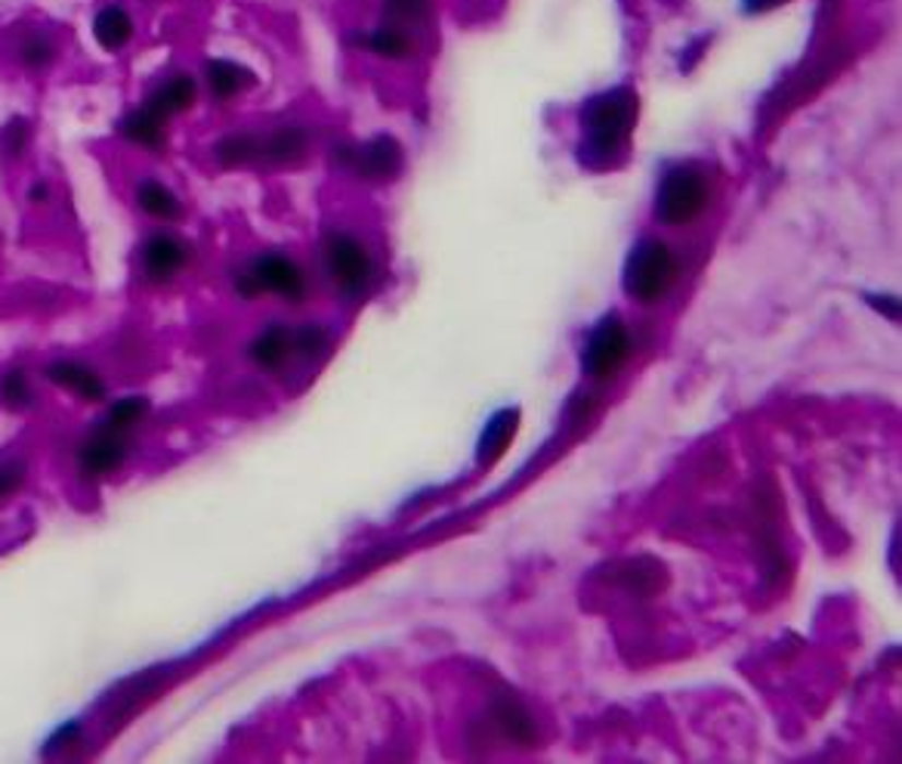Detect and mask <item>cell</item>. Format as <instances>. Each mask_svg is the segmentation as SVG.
Listing matches in <instances>:
<instances>
[{
  "label": "cell",
  "mask_w": 902,
  "mask_h": 764,
  "mask_svg": "<svg viewBox=\"0 0 902 764\" xmlns=\"http://www.w3.org/2000/svg\"><path fill=\"white\" fill-rule=\"evenodd\" d=\"M37 405L35 384L25 365H10L0 372V409L10 415H28Z\"/></svg>",
  "instance_id": "44dd1931"
},
{
  "label": "cell",
  "mask_w": 902,
  "mask_h": 764,
  "mask_svg": "<svg viewBox=\"0 0 902 764\" xmlns=\"http://www.w3.org/2000/svg\"><path fill=\"white\" fill-rule=\"evenodd\" d=\"M491 721H495V728L501 730V737H507V740L517 743V747H532L535 737H538L532 715H529L523 703L513 700V696H498V700L491 703Z\"/></svg>",
  "instance_id": "d6986e66"
},
{
  "label": "cell",
  "mask_w": 902,
  "mask_h": 764,
  "mask_svg": "<svg viewBox=\"0 0 902 764\" xmlns=\"http://www.w3.org/2000/svg\"><path fill=\"white\" fill-rule=\"evenodd\" d=\"M118 133L130 146L143 149V152H164L170 143V121L158 118L152 109H145L143 103L137 109H130L118 121Z\"/></svg>",
  "instance_id": "4fadbf2b"
},
{
  "label": "cell",
  "mask_w": 902,
  "mask_h": 764,
  "mask_svg": "<svg viewBox=\"0 0 902 764\" xmlns=\"http://www.w3.org/2000/svg\"><path fill=\"white\" fill-rule=\"evenodd\" d=\"M44 381L69 393L84 405H106L111 400L109 381L106 375L96 368V365L84 363V360H74V356H59L44 365Z\"/></svg>",
  "instance_id": "9c48e42d"
},
{
  "label": "cell",
  "mask_w": 902,
  "mask_h": 764,
  "mask_svg": "<svg viewBox=\"0 0 902 764\" xmlns=\"http://www.w3.org/2000/svg\"><path fill=\"white\" fill-rule=\"evenodd\" d=\"M192 260V245L174 230H152L137 248V273L152 289L174 285Z\"/></svg>",
  "instance_id": "8992f818"
},
{
  "label": "cell",
  "mask_w": 902,
  "mask_h": 764,
  "mask_svg": "<svg viewBox=\"0 0 902 764\" xmlns=\"http://www.w3.org/2000/svg\"><path fill=\"white\" fill-rule=\"evenodd\" d=\"M868 304L878 309V313H887V319H893V322L900 319V304H897V297H885V301H878V297L871 294V297H868Z\"/></svg>",
  "instance_id": "f546056e"
},
{
  "label": "cell",
  "mask_w": 902,
  "mask_h": 764,
  "mask_svg": "<svg viewBox=\"0 0 902 764\" xmlns=\"http://www.w3.org/2000/svg\"><path fill=\"white\" fill-rule=\"evenodd\" d=\"M309 143L312 137L304 125H282L260 137V162L272 167H294L309 155Z\"/></svg>",
  "instance_id": "5bb4252c"
},
{
  "label": "cell",
  "mask_w": 902,
  "mask_h": 764,
  "mask_svg": "<svg viewBox=\"0 0 902 764\" xmlns=\"http://www.w3.org/2000/svg\"><path fill=\"white\" fill-rule=\"evenodd\" d=\"M204 84H207V93L217 99V103H233L238 96L251 91L257 84L251 69L238 66L233 59H207L204 66Z\"/></svg>",
  "instance_id": "9a60e30c"
},
{
  "label": "cell",
  "mask_w": 902,
  "mask_h": 764,
  "mask_svg": "<svg viewBox=\"0 0 902 764\" xmlns=\"http://www.w3.org/2000/svg\"><path fill=\"white\" fill-rule=\"evenodd\" d=\"M133 204L140 208V214L155 223H180L186 214L182 199L174 192V186H167L158 177H140L133 183Z\"/></svg>",
  "instance_id": "7c38bea8"
},
{
  "label": "cell",
  "mask_w": 902,
  "mask_h": 764,
  "mask_svg": "<svg viewBox=\"0 0 902 764\" xmlns=\"http://www.w3.org/2000/svg\"><path fill=\"white\" fill-rule=\"evenodd\" d=\"M708 204V183L696 167H670L655 189L652 214L665 226H686L699 218Z\"/></svg>",
  "instance_id": "5b68a950"
},
{
  "label": "cell",
  "mask_w": 902,
  "mask_h": 764,
  "mask_svg": "<svg viewBox=\"0 0 902 764\" xmlns=\"http://www.w3.org/2000/svg\"><path fill=\"white\" fill-rule=\"evenodd\" d=\"M517 427H520V412H517V409H501V412H495V415L488 419L483 437H479L476 461H479V465H491V461H498V458L505 456L507 446L517 437Z\"/></svg>",
  "instance_id": "ffe728a7"
},
{
  "label": "cell",
  "mask_w": 902,
  "mask_h": 764,
  "mask_svg": "<svg viewBox=\"0 0 902 764\" xmlns=\"http://www.w3.org/2000/svg\"><path fill=\"white\" fill-rule=\"evenodd\" d=\"M25 199L32 201L35 208H44V204H50V199H54V186H50L47 180H35L32 186H28Z\"/></svg>",
  "instance_id": "f1b7e54d"
},
{
  "label": "cell",
  "mask_w": 902,
  "mask_h": 764,
  "mask_svg": "<svg viewBox=\"0 0 902 764\" xmlns=\"http://www.w3.org/2000/svg\"><path fill=\"white\" fill-rule=\"evenodd\" d=\"M779 3H785V0H745V10L748 13H767V10H773Z\"/></svg>",
  "instance_id": "4dcf8cb0"
},
{
  "label": "cell",
  "mask_w": 902,
  "mask_h": 764,
  "mask_svg": "<svg viewBox=\"0 0 902 764\" xmlns=\"http://www.w3.org/2000/svg\"><path fill=\"white\" fill-rule=\"evenodd\" d=\"M199 103V81L192 74H170L162 84H155L143 99L145 109H152L164 121H174L177 115H186Z\"/></svg>",
  "instance_id": "8fae6325"
},
{
  "label": "cell",
  "mask_w": 902,
  "mask_h": 764,
  "mask_svg": "<svg viewBox=\"0 0 902 764\" xmlns=\"http://www.w3.org/2000/svg\"><path fill=\"white\" fill-rule=\"evenodd\" d=\"M214 158L219 167H248V164L260 162V137L229 133L214 143Z\"/></svg>",
  "instance_id": "603a6c76"
},
{
  "label": "cell",
  "mask_w": 902,
  "mask_h": 764,
  "mask_svg": "<svg viewBox=\"0 0 902 764\" xmlns=\"http://www.w3.org/2000/svg\"><path fill=\"white\" fill-rule=\"evenodd\" d=\"M361 47L368 54L383 56V59H405V56H412V37L405 35L399 25H383L378 32L361 37Z\"/></svg>",
  "instance_id": "cb8c5ba5"
},
{
  "label": "cell",
  "mask_w": 902,
  "mask_h": 764,
  "mask_svg": "<svg viewBox=\"0 0 902 764\" xmlns=\"http://www.w3.org/2000/svg\"><path fill=\"white\" fill-rule=\"evenodd\" d=\"M16 66L28 74H47L59 59V40L44 28H28L16 37L13 44Z\"/></svg>",
  "instance_id": "2e32d148"
},
{
  "label": "cell",
  "mask_w": 902,
  "mask_h": 764,
  "mask_svg": "<svg viewBox=\"0 0 902 764\" xmlns=\"http://www.w3.org/2000/svg\"><path fill=\"white\" fill-rule=\"evenodd\" d=\"M93 37L106 54H121L127 44L137 35V22L130 16V10L121 3H106L96 16H93Z\"/></svg>",
  "instance_id": "ac0fdd59"
},
{
  "label": "cell",
  "mask_w": 902,
  "mask_h": 764,
  "mask_svg": "<svg viewBox=\"0 0 902 764\" xmlns=\"http://www.w3.org/2000/svg\"><path fill=\"white\" fill-rule=\"evenodd\" d=\"M631 353V334L621 322L618 313H609L600 326L591 331V338L584 341V353H581V368L584 375H591L594 381H606L613 378L615 372L625 365Z\"/></svg>",
  "instance_id": "ba28073f"
},
{
  "label": "cell",
  "mask_w": 902,
  "mask_h": 764,
  "mask_svg": "<svg viewBox=\"0 0 902 764\" xmlns=\"http://www.w3.org/2000/svg\"><path fill=\"white\" fill-rule=\"evenodd\" d=\"M393 13L405 19H420L427 10V0H390Z\"/></svg>",
  "instance_id": "83f0119b"
},
{
  "label": "cell",
  "mask_w": 902,
  "mask_h": 764,
  "mask_svg": "<svg viewBox=\"0 0 902 764\" xmlns=\"http://www.w3.org/2000/svg\"><path fill=\"white\" fill-rule=\"evenodd\" d=\"M152 415V400L145 393H124L106 402L103 424H109L121 434H137V427H143V421Z\"/></svg>",
  "instance_id": "7402d4cb"
},
{
  "label": "cell",
  "mask_w": 902,
  "mask_h": 764,
  "mask_svg": "<svg viewBox=\"0 0 902 764\" xmlns=\"http://www.w3.org/2000/svg\"><path fill=\"white\" fill-rule=\"evenodd\" d=\"M32 146V125L28 118H10L3 128H0V155L7 162H19Z\"/></svg>",
  "instance_id": "484cf974"
},
{
  "label": "cell",
  "mask_w": 902,
  "mask_h": 764,
  "mask_svg": "<svg viewBox=\"0 0 902 764\" xmlns=\"http://www.w3.org/2000/svg\"><path fill=\"white\" fill-rule=\"evenodd\" d=\"M670 279H674V257L670 248L662 238H640L628 255L621 285L633 301L640 304H655L662 294L668 292Z\"/></svg>",
  "instance_id": "277c9868"
},
{
  "label": "cell",
  "mask_w": 902,
  "mask_h": 764,
  "mask_svg": "<svg viewBox=\"0 0 902 764\" xmlns=\"http://www.w3.org/2000/svg\"><path fill=\"white\" fill-rule=\"evenodd\" d=\"M248 360H251L260 372H266V375L282 372V368L294 360V353H290V328L282 326V322L263 328L251 344H248Z\"/></svg>",
  "instance_id": "e0dca14e"
},
{
  "label": "cell",
  "mask_w": 902,
  "mask_h": 764,
  "mask_svg": "<svg viewBox=\"0 0 902 764\" xmlns=\"http://www.w3.org/2000/svg\"><path fill=\"white\" fill-rule=\"evenodd\" d=\"M235 292L245 301L275 294L285 304H304L309 282L304 267L294 257L282 255V251H266V255L253 257L251 263L235 275Z\"/></svg>",
  "instance_id": "3957f363"
},
{
  "label": "cell",
  "mask_w": 902,
  "mask_h": 764,
  "mask_svg": "<svg viewBox=\"0 0 902 764\" xmlns=\"http://www.w3.org/2000/svg\"><path fill=\"white\" fill-rule=\"evenodd\" d=\"M337 158H341L343 167H349L353 174H359L361 180L368 183L396 180L399 174H402V164H405L402 146H399L396 137H390V133H380V137L368 140L359 149L343 146V152H337Z\"/></svg>",
  "instance_id": "30bf717a"
},
{
  "label": "cell",
  "mask_w": 902,
  "mask_h": 764,
  "mask_svg": "<svg viewBox=\"0 0 902 764\" xmlns=\"http://www.w3.org/2000/svg\"><path fill=\"white\" fill-rule=\"evenodd\" d=\"M331 346V334L325 326L309 322V326L290 328V353L294 360H319Z\"/></svg>",
  "instance_id": "d4e9b609"
},
{
  "label": "cell",
  "mask_w": 902,
  "mask_h": 764,
  "mask_svg": "<svg viewBox=\"0 0 902 764\" xmlns=\"http://www.w3.org/2000/svg\"><path fill=\"white\" fill-rule=\"evenodd\" d=\"M637 125V93L631 87H613L596 93L581 109V143L578 155L591 171H606L618 162Z\"/></svg>",
  "instance_id": "6da1fadb"
},
{
  "label": "cell",
  "mask_w": 902,
  "mask_h": 764,
  "mask_svg": "<svg viewBox=\"0 0 902 764\" xmlns=\"http://www.w3.org/2000/svg\"><path fill=\"white\" fill-rule=\"evenodd\" d=\"M130 456H133V434H121L99 421L74 443L72 471L84 486H99L124 471Z\"/></svg>",
  "instance_id": "7a4b0ae2"
},
{
  "label": "cell",
  "mask_w": 902,
  "mask_h": 764,
  "mask_svg": "<svg viewBox=\"0 0 902 764\" xmlns=\"http://www.w3.org/2000/svg\"><path fill=\"white\" fill-rule=\"evenodd\" d=\"M28 477L32 471L25 458H0V508L28 486Z\"/></svg>",
  "instance_id": "4316f807"
},
{
  "label": "cell",
  "mask_w": 902,
  "mask_h": 764,
  "mask_svg": "<svg viewBox=\"0 0 902 764\" xmlns=\"http://www.w3.org/2000/svg\"><path fill=\"white\" fill-rule=\"evenodd\" d=\"M325 273L337 292L356 297L368 289V282L375 275V263L359 238L334 230L325 236Z\"/></svg>",
  "instance_id": "52a82bcc"
}]
</instances>
